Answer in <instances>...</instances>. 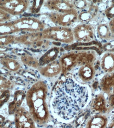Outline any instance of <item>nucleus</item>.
Wrapping results in <instances>:
<instances>
[{"label":"nucleus","instance_id":"obj_1","mask_svg":"<svg viewBox=\"0 0 114 128\" xmlns=\"http://www.w3.org/2000/svg\"><path fill=\"white\" fill-rule=\"evenodd\" d=\"M91 99L88 86L78 82L71 74H63L53 90L51 113L58 121L70 123L89 104Z\"/></svg>","mask_w":114,"mask_h":128},{"label":"nucleus","instance_id":"obj_2","mask_svg":"<svg viewBox=\"0 0 114 128\" xmlns=\"http://www.w3.org/2000/svg\"><path fill=\"white\" fill-rule=\"evenodd\" d=\"M48 87L43 80L35 82L27 91L26 102L29 111L36 124H46L51 119V111L47 102Z\"/></svg>","mask_w":114,"mask_h":128},{"label":"nucleus","instance_id":"obj_3","mask_svg":"<svg viewBox=\"0 0 114 128\" xmlns=\"http://www.w3.org/2000/svg\"><path fill=\"white\" fill-rule=\"evenodd\" d=\"M45 28V24L39 19L32 17H25L1 23L0 35H10L20 32L35 33L42 32Z\"/></svg>","mask_w":114,"mask_h":128},{"label":"nucleus","instance_id":"obj_4","mask_svg":"<svg viewBox=\"0 0 114 128\" xmlns=\"http://www.w3.org/2000/svg\"><path fill=\"white\" fill-rule=\"evenodd\" d=\"M96 58V52L92 50H72L65 53L59 59L62 66V74H67L74 68L86 64H94Z\"/></svg>","mask_w":114,"mask_h":128},{"label":"nucleus","instance_id":"obj_5","mask_svg":"<svg viewBox=\"0 0 114 128\" xmlns=\"http://www.w3.org/2000/svg\"><path fill=\"white\" fill-rule=\"evenodd\" d=\"M43 38L47 40L60 42L64 44H72L75 40L73 29L70 28L53 26L42 31Z\"/></svg>","mask_w":114,"mask_h":128},{"label":"nucleus","instance_id":"obj_6","mask_svg":"<svg viewBox=\"0 0 114 128\" xmlns=\"http://www.w3.org/2000/svg\"><path fill=\"white\" fill-rule=\"evenodd\" d=\"M75 40L80 43H89L95 39V30L89 24L81 23L73 29Z\"/></svg>","mask_w":114,"mask_h":128},{"label":"nucleus","instance_id":"obj_7","mask_svg":"<svg viewBox=\"0 0 114 128\" xmlns=\"http://www.w3.org/2000/svg\"><path fill=\"white\" fill-rule=\"evenodd\" d=\"M0 2L1 10L12 16L23 14L30 5V2L26 0H3Z\"/></svg>","mask_w":114,"mask_h":128},{"label":"nucleus","instance_id":"obj_8","mask_svg":"<svg viewBox=\"0 0 114 128\" xmlns=\"http://www.w3.org/2000/svg\"><path fill=\"white\" fill-rule=\"evenodd\" d=\"M78 13H60L51 12L47 14L51 22L57 26L69 28L78 20Z\"/></svg>","mask_w":114,"mask_h":128},{"label":"nucleus","instance_id":"obj_9","mask_svg":"<svg viewBox=\"0 0 114 128\" xmlns=\"http://www.w3.org/2000/svg\"><path fill=\"white\" fill-rule=\"evenodd\" d=\"M14 124L15 128H36V124L29 111L23 106L14 114Z\"/></svg>","mask_w":114,"mask_h":128},{"label":"nucleus","instance_id":"obj_10","mask_svg":"<svg viewBox=\"0 0 114 128\" xmlns=\"http://www.w3.org/2000/svg\"><path fill=\"white\" fill-rule=\"evenodd\" d=\"M90 110L94 114H107L112 111L104 93L97 94L92 98L89 104Z\"/></svg>","mask_w":114,"mask_h":128},{"label":"nucleus","instance_id":"obj_11","mask_svg":"<svg viewBox=\"0 0 114 128\" xmlns=\"http://www.w3.org/2000/svg\"><path fill=\"white\" fill-rule=\"evenodd\" d=\"M45 6L52 11L60 13H78L73 1H47Z\"/></svg>","mask_w":114,"mask_h":128},{"label":"nucleus","instance_id":"obj_12","mask_svg":"<svg viewBox=\"0 0 114 128\" xmlns=\"http://www.w3.org/2000/svg\"><path fill=\"white\" fill-rule=\"evenodd\" d=\"M62 66L59 60H55L38 69L42 76L47 78L55 77L62 73Z\"/></svg>","mask_w":114,"mask_h":128},{"label":"nucleus","instance_id":"obj_13","mask_svg":"<svg viewBox=\"0 0 114 128\" xmlns=\"http://www.w3.org/2000/svg\"><path fill=\"white\" fill-rule=\"evenodd\" d=\"M44 40L43 38L42 32L35 33H28L16 36L15 38L16 43L32 47L36 42Z\"/></svg>","mask_w":114,"mask_h":128},{"label":"nucleus","instance_id":"obj_14","mask_svg":"<svg viewBox=\"0 0 114 128\" xmlns=\"http://www.w3.org/2000/svg\"><path fill=\"white\" fill-rule=\"evenodd\" d=\"M99 8L94 3H91L88 8L82 10L78 15V21L83 24H88L97 16Z\"/></svg>","mask_w":114,"mask_h":128},{"label":"nucleus","instance_id":"obj_15","mask_svg":"<svg viewBox=\"0 0 114 128\" xmlns=\"http://www.w3.org/2000/svg\"><path fill=\"white\" fill-rule=\"evenodd\" d=\"M96 74V68L93 64H86L79 67L78 76L80 80L85 84L89 83L95 78Z\"/></svg>","mask_w":114,"mask_h":128},{"label":"nucleus","instance_id":"obj_16","mask_svg":"<svg viewBox=\"0 0 114 128\" xmlns=\"http://www.w3.org/2000/svg\"><path fill=\"white\" fill-rule=\"evenodd\" d=\"M109 119L106 114H94L87 121L84 128H107Z\"/></svg>","mask_w":114,"mask_h":128},{"label":"nucleus","instance_id":"obj_17","mask_svg":"<svg viewBox=\"0 0 114 128\" xmlns=\"http://www.w3.org/2000/svg\"><path fill=\"white\" fill-rule=\"evenodd\" d=\"M26 93L23 90H17L14 92L13 99L8 104V114L9 115L14 114L15 112L19 109L26 99Z\"/></svg>","mask_w":114,"mask_h":128},{"label":"nucleus","instance_id":"obj_18","mask_svg":"<svg viewBox=\"0 0 114 128\" xmlns=\"http://www.w3.org/2000/svg\"><path fill=\"white\" fill-rule=\"evenodd\" d=\"M99 86L102 92L107 96L114 93V72L106 74L101 79Z\"/></svg>","mask_w":114,"mask_h":128},{"label":"nucleus","instance_id":"obj_19","mask_svg":"<svg viewBox=\"0 0 114 128\" xmlns=\"http://www.w3.org/2000/svg\"><path fill=\"white\" fill-rule=\"evenodd\" d=\"M99 66L106 74L114 72V53L106 52L104 54L100 60Z\"/></svg>","mask_w":114,"mask_h":128},{"label":"nucleus","instance_id":"obj_20","mask_svg":"<svg viewBox=\"0 0 114 128\" xmlns=\"http://www.w3.org/2000/svg\"><path fill=\"white\" fill-rule=\"evenodd\" d=\"M61 48L55 46L51 47L44 54H43L39 60L40 66H44L56 60L60 52Z\"/></svg>","mask_w":114,"mask_h":128},{"label":"nucleus","instance_id":"obj_21","mask_svg":"<svg viewBox=\"0 0 114 128\" xmlns=\"http://www.w3.org/2000/svg\"><path fill=\"white\" fill-rule=\"evenodd\" d=\"M97 34L100 40L106 42L114 40V35L112 33L109 25L107 24L101 23L98 25Z\"/></svg>","mask_w":114,"mask_h":128},{"label":"nucleus","instance_id":"obj_22","mask_svg":"<svg viewBox=\"0 0 114 128\" xmlns=\"http://www.w3.org/2000/svg\"><path fill=\"white\" fill-rule=\"evenodd\" d=\"M1 64L4 67L12 72L19 71L21 67V64L18 60L9 57H1Z\"/></svg>","mask_w":114,"mask_h":128},{"label":"nucleus","instance_id":"obj_23","mask_svg":"<svg viewBox=\"0 0 114 128\" xmlns=\"http://www.w3.org/2000/svg\"><path fill=\"white\" fill-rule=\"evenodd\" d=\"M21 60L24 65L29 67L38 70L41 67L39 60L32 56L28 54L23 55L21 56Z\"/></svg>","mask_w":114,"mask_h":128},{"label":"nucleus","instance_id":"obj_24","mask_svg":"<svg viewBox=\"0 0 114 128\" xmlns=\"http://www.w3.org/2000/svg\"><path fill=\"white\" fill-rule=\"evenodd\" d=\"M81 111L75 120L76 128H84L87 121L91 116L89 114L90 109L89 110L83 111V112Z\"/></svg>","mask_w":114,"mask_h":128},{"label":"nucleus","instance_id":"obj_25","mask_svg":"<svg viewBox=\"0 0 114 128\" xmlns=\"http://www.w3.org/2000/svg\"><path fill=\"white\" fill-rule=\"evenodd\" d=\"M44 3V1H42V0H35V1H33L32 3V5L30 8V12L32 14H37L38 13H39Z\"/></svg>","mask_w":114,"mask_h":128},{"label":"nucleus","instance_id":"obj_26","mask_svg":"<svg viewBox=\"0 0 114 128\" xmlns=\"http://www.w3.org/2000/svg\"><path fill=\"white\" fill-rule=\"evenodd\" d=\"M16 37L13 35L1 36L0 37V44L1 46H7L9 45L12 44L15 42Z\"/></svg>","mask_w":114,"mask_h":128},{"label":"nucleus","instance_id":"obj_27","mask_svg":"<svg viewBox=\"0 0 114 128\" xmlns=\"http://www.w3.org/2000/svg\"><path fill=\"white\" fill-rule=\"evenodd\" d=\"M0 82H0V88H1V90H10L13 87V82L10 79L7 78L6 77L1 76Z\"/></svg>","mask_w":114,"mask_h":128},{"label":"nucleus","instance_id":"obj_28","mask_svg":"<svg viewBox=\"0 0 114 128\" xmlns=\"http://www.w3.org/2000/svg\"><path fill=\"white\" fill-rule=\"evenodd\" d=\"M74 4L75 5V7L77 10H80V11H82L86 10L87 8L89 7V5L91 4V3L88 2L89 1H73Z\"/></svg>","mask_w":114,"mask_h":128},{"label":"nucleus","instance_id":"obj_29","mask_svg":"<svg viewBox=\"0 0 114 128\" xmlns=\"http://www.w3.org/2000/svg\"><path fill=\"white\" fill-rule=\"evenodd\" d=\"M106 16L110 20L114 18V1H111L110 4L105 10Z\"/></svg>","mask_w":114,"mask_h":128},{"label":"nucleus","instance_id":"obj_30","mask_svg":"<svg viewBox=\"0 0 114 128\" xmlns=\"http://www.w3.org/2000/svg\"><path fill=\"white\" fill-rule=\"evenodd\" d=\"M10 90H1V107L10 99Z\"/></svg>","mask_w":114,"mask_h":128},{"label":"nucleus","instance_id":"obj_31","mask_svg":"<svg viewBox=\"0 0 114 128\" xmlns=\"http://www.w3.org/2000/svg\"><path fill=\"white\" fill-rule=\"evenodd\" d=\"M102 49L106 52L114 53V40L108 42L103 45Z\"/></svg>","mask_w":114,"mask_h":128},{"label":"nucleus","instance_id":"obj_32","mask_svg":"<svg viewBox=\"0 0 114 128\" xmlns=\"http://www.w3.org/2000/svg\"><path fill=\"white\" fill-rule=\"evenodd\" d=\"M1 23H4V22H7V21L9 20L10 18V15L8 13L5 12L2 10H1Z\"/></svg>","mask_w":114,"mask_h":128},{"label":"nucleus","instance_id":"obj_33","mask_svg":"<svg viewBox=\"0 0 114 128\" xmlns=\"http://www.w3.org/2000/svg\"><path fill=\"white\" fill-rule=\"evenodd\" d=\"M108 102L111 110H114V93L107 96Z\"/></svg>","mask_w":114,"mask_h":128},{"label":"nucleus","instance_id":"obj_34","mask_svg":"<svg viewBox=\"0 0 114 128\" xmlns=\"http://www.w3.org/2000/svg\"><path fill=\"white\" fill-rule=\"evenodd\" d=\"M108 25H109V26L110 29L112 32V33L114 35V18H113L110 20V22H109V24H108Z\"/></svg>","mask_w":114,"mask_h":128},{"label":"nucleus","instance_id":"obj_35","mask_svg":"<svg viewBox=\"0 0 114 128\" xmlns=\"http://www.w3.org/2000/svg\"><path fill=\"white\" fill-rule=\"evenodd\" d=\"M107 128H114V119L112 120L111 122H110V123L108 124V126Z\"/></svg>","mask_w":114,"mask_h":128}]
</instances>
